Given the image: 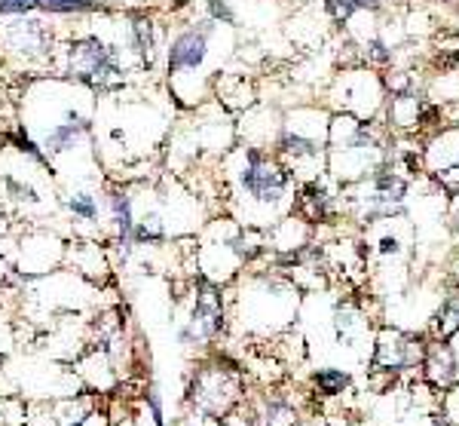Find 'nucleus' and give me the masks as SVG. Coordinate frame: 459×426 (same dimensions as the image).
<instances>
[{"label": "nucleus", "mask_w": 459, "mask_h": 426, "mask_svg": "<svg viewBox=\"0 0 459 426\" xmlns=\"http://www.w3.org/2000/svg\"><path fill=\"white\" fill-rule=\"evenodd\" d=\"M71 74L105 90V80L120 74V56L114 46H105L98 37H83L71 46Z\"/></svg>", "instance_id": "1"}, {"label": "nucleus", "mask_w": 459, "mask_h": 426, "mask_svg": "<svg viewBox=\"0 0 459 426\" xmlns=\"http://www.w3.org/2000/svg\"><path fill=\"white\" fill-rule=\"evenodd\" d=\"M242 185H245V190L251 196L272 203V200H279V194H282L285 175L279 172L270 160H263L257 151H248V166H245V172H242Z\"/></svg>", "instance_id": "2"}, {"label": "nucleus", "mask_w": 459, "mask_h": 426, "mask_svg": "<svg viewBox=\"0 0 459 426\" xmlns=\"http://www.w3.org/2000/svg\"><path fill=\"white\" fill-rule=\"evenodd\" d=\"M211 22H199V28L177 34L168 46V74H177L184 68H199L205 58V43H209Z\"/></svg>", "instance_id": "3"}, {"label": "nucleus", "mask_w": 459, "mask_h": 426, "mask_svg": "<svg viewBox=\"0 0 459 426\" xmlns=\"http://www.w3.org/2000/svg\"><path fill=\"white\" fill-rule=\"evenodd\" d=\"M110 205H114V221L120 230V246L123 255L132 252V239H135V224H132V203L125 194H110Z\"/></svg>", "instance_id": "4"}, {"label": "nucleus", "mask_w": 459, "mask_h": 426, "mask_svg": "<svg viewBox=\"0 0 459 426\" xmlns=\"http://www.w3.org/2000/svg\"><path fill=\"white\" fill-rule=\"evenodd\" d=\"M89 129V120H80V123H64V126H55L53 132L46 135V142H43V148L49 153H62V151H71L73 142H77L80 132Z\"/></svg>", "instance_id": "5"}, {"label": "nucleus", "mask_w": 459, "mask_h": 426, "mask_svg": "<svg viewBox=\"0 0 459 426\" xmlns=\"http://www.w3.org/2000/svg\"><path fill=\"white\" fill-rule=\"evenodd\" d=\"M132 43H135V49L144 56V62L150 65L153 62V46H157L150 19H135V22H132Z\"/></svg>", "instance_id": "6"}, {"label": "nucleus", "mask_w": 459, "mask_h": 426, "mask_svg": "<svg viewBox=\"0 0 459 426\" xmlns=\"http://www.w3.org/2000/svg\"><path fill=\"white\" fill-rule=\"evenodd\" d=\"M101 0H37V10L49 12H89L98 10Z\"/></svg>", "instance_id": "7"}, {"label": "nucleus", "mask_w": 459, "mask_h": 426, "mask_svg": "<svg viewBox=\"0 0 459 426\" xmlns=\"http://www.w3.org/2000/svg\"><path fill=\"white\" fill-rule=\"evenodd\" d=\"M68 205L80 221H95V218H98V203H95L92 194H73Z\"/></svg>", "instance_id": "8"}, {"label": "nucleus", "mask_w": 459, "mask_h": 426, "mask_svg": "<svg viewBox=\"0 0 459 426\" xmlns=\"http://www.w3.org/2000/svg\"><path fill=\"white\" fill-rule=\"evenodd\" d=\"M135 239L138 242H162L166 239V227H162V221L157 215H150L135 227Z\"/></svg>", "instance_id": "9"}, {"label": "nucleus", "mask_w": 459, "mask_h": 426, "mask_svg": "<svg viewBox=\"0 0 459 426\" xmlns=\"http://www.w3.org/2000/svg\"><path fill=\"white\" fill-rule=\"evenodd\" d=\"M365 6H376V0H328V10L340 19H349L355 10H365Z\"/></svg>", "instance_id": "10"}, {"label": "nucleus", "mask_w": 459, "mask_h": 426, "mask_svg": "<svg viewBox=\"0 0 459 426\" xmlns=\"http://www.w3.org/2000/svg\"><path fill=\"white\" fill-rule=\"evenodd\" d=\"M315 384L324 389V393H340V389L346 386V374H340V371H322L315 377Z\"/></svg>", "instance_id": "11"}, {"label": "nucleus", "mask_w": 459, "mask_h": 426, "mask_svg": "<svg viewBox=\"0 0 459 426\" xmlns=\"http://www.w3.org/2000/svg\"><path fill=\"white\" fill-rule=\"evenodd\" d=\"M285 151L294 153V157H313L315 144L313 142H303V138H297V135H288L285 138Z\"/></svg>", "instance_id": "12"}, {"label": "nucleus", "mask_w": 459, "mask_h": 426, "mask_svg": "<svg viewBox=\"0 0 459 426\" xmlns=\"http://www.w3.org/2000/svg\"><path fill=\"white\" fill-rule=\"evenodd\" d=\"M37 10V0H0V12H28Z\"/></svg>", "instance_id": "13"}, {"label": "nucleus", "mask_w": 459, "mask_h": 426, "mask_svg": "<svg viewBox=\"0 0 459 426\" xmlns=\"http://www.w3.org/2000/svg\"><path fill=\"white\" fill-rule=\"evenodd\" d=\"M209 10L214 19H224V22H233V12H230V6L224 0H209Z\"/></svg>", "instance_id": "14"}, {"label": "nucleus", "mask_w": 459, "mask_h": 426, "mask_svg": "<svg viewBox=\"0 0 459 426\" xmlns=\"http://www.w3.org/2000/svg\"><path fill=\"white\" fill-rule=\"evenodd\" d=\"M147 402H150V414H153V423L162 426V402H159V393H147Z\"/></svg>", "instance_id": "15"}, {"label": "nucleus", "mask_w": 459, "mask_h": 426, "mask_svg": "<svg viewBox=\"0 0 459 426\" xmlns=\"http://www.w3.org/2000/svg\"><path fill=\"white\" fill-rule=\"evenodd\" d=\"M371 49H374V58H380V62H386V53H383V49H386V46H383V43H371Z\"/></svg>", "instance_id": "16"}, {"label": "nucleus", "mask_w": 459, "mask_h": 426, "mask_svg": "<svg viewBox=\"0 0 459 426\" xmlns=\"http://www.w3.org/2000/svg\"><path fill=\"white\" fill-rule=\"evenodd\" d=\"M71 426H86V417H80V420H77V423H71Z\"/></svg>", "instance_id": "17"}]
</instances>
